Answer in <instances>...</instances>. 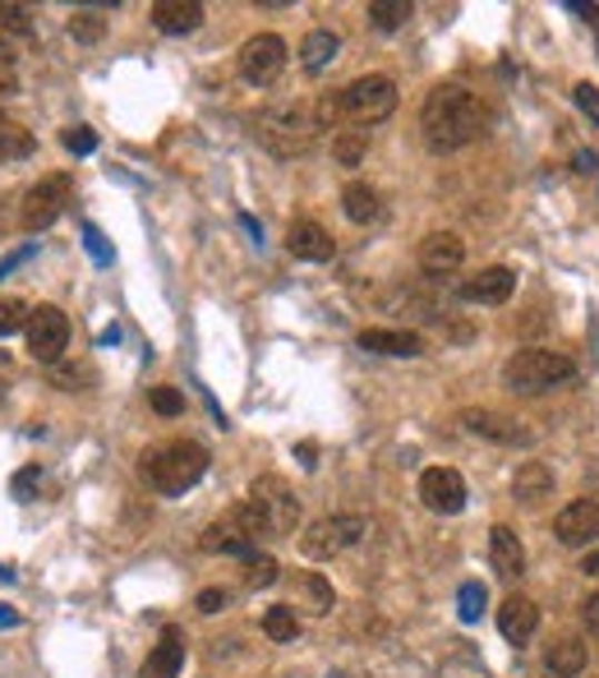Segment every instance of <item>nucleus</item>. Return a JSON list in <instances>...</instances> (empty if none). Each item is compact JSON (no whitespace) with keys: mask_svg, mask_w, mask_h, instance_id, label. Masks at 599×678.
Returning <instances> with one entry per match:
<instances>
[{"mask_svg":"<svg viewBox=\"0 0 599 678\" xmlns=\"http://www.w3.org/2000/svg\"><path fill=\"white\" fill-rule=\"evenodd\" d=\"M74 203V180L66 171H56V176H42L33 190L23 195V212H19V222L23 231H47L60 212H66Z\"/></svg>","mask_w":599,"mask_h":678,"instance_id":"obj_8","label":"nucleus"},{"mask_svg":"<svg viewBox=\"0 0 599 678\" xmlns=\"http://www.w3.org/2000/svg\"><path fill=\"white\" fill-rule=\"evenodd\" d=\"M341 212L351 218L356 227H369L373 218H378V195H373V185H365V180H351L341 190Z\"/></svg>","mask_w":599,"mask_h":678,"instance_id":"obj_27","label":"nucleus"},{"mask_svg":"<svg viewBox=\"0 0 599 678\" xmlns=\"http://www.w3.org/2000/svg\"><path fill=\"white\" fill-rule=\"evenodd\" d=\"M296 596L305 614H332V581L323 572H296Z\"/></svg>","mask_w":599,"mask_h":678,"instance_id":"obj_25","label":"nucleus"},{"mask_svg":"<svg viewBox=\"0 0 599 678\" xmlns=\"http://www.w3.org/2000/svg\"><path fill=\"white\" fill-rule=\"evenodd\" d=\"M485 587L480 581H466V587L457 591V614H461V624H480V614H485Z\"/></svg>","mask_w":599,"mask_h":678,"instance_id":"obj_33","label":"nucleus"},{"mask_svg":"<svg viewBox=\"0 0 599 678\" xmlns=\"http://www.w3.org/2000/svg\"><path fill=\"white\" fill-rule=\"evenodd\" d=\"M572 98H577V107H581V111L595 120V126H599V88H595V83H577V88H572Z\"/></svg>","mask_w":599,"mask_h":678,"instance_id":"obj_41","label":"nucleus"},{"mask_svg":"<svg viewBox=\"0 0 599 678\" xmlns=\"http://www.w3.org/2000/svg\"><path fill=\"white\" fill-rule=\"evenodd\" d=\"M263 637H268V641H296V637H300L296 609H291V605H272V609L263 614Z\"/></svg>","mask_w":599,"mask_h":678,"instance_id":"obj_31","label":"nucleus"},{"mask_svg":"<svg viewBox=\"0 0 599 678\" xmlns=\"http://www.w3.org/2000/svg\"><path fill=\"white\" fill-rule=\"evenodd\" d=\"M28 305L19 300V296H0V337H10V332H19L23 323H28Z\"/></svg>","mask_w":599,"mask_h":678,"instance_id":"obj_36","label":"nucleus"},{"mask_svg":"<svg viewBox=\"0 0 599 678\" xmlns=\"http://www.w3.org/2000/svg\"><path fill=\"white\" fill-rule=\"evenodd\" d=\"M397 111V83L388 74H365L356 83H346L341 92H328V98L313 107V120L319 130H369L378 120H388Z\"/></svg>","mask_w":599,"mask_h":678,"instance_id":"obj_2","label":"nucleus"},{"mask_svg":"<svg viewBox=\"0 0 599 678\" xmlns=\"http://www.w3.org/2000/svg\"><path fill=\"white\" fill-rule=\"evenodd\" d=\"M51 379H56V388H66V392H74L79 383H92V369L88 365H51Z\"/></svg>","mask_w":599,"mask_h":678,"instance_id":"obj_39","label":"nucleus"},{"mask_svg":"<svg viewBox=\"0 0 599 678\" xmlns=\"http://www.w3.org/2000/svg\"><path fill=\"white\" fill-rule=\"evenodd\" d=\"M332 158L341 162V167H360L365 158H369V130H337L332 134Z\"/></svg>","mask_w":599,"mask_h":678,"instance_id":"obj_28","label":"nucleus"},{"mask_svg":"<svg viewBox=\"0 0 599 678\" xmlns=\"http://www.w3.org/2000/svg\"><path fill=\"white\" fill-rule=\"evenodd\" d=\"M23 337H28V356L38 365H60V356L70 347V319L56 305H38L23 323Z\"/></svg>","mask_w":599,"mask_h":678,"instance_id":"obj_10","label":"nucleus"},{"mask_svg":"<svg viewBox=\"0 0 599 678\" xmlns=\"http://www.w3.org/2000/svg\"><path fill=\"white\" fill-rule=\"evenodd\" d=\"M586 641L581 637H558L549 651H545V665H549V674H558V678H572V674H581L586 669Z\"/></svg>","mask_w":599,"mask_h":678,"instance_id":"obj_24","label":"nucleus"},{"mask_svg":"<svg viewBox=\"0 0 599 678\" xmlns=\"http://www.w3.org/2000/svg\"><path fill=\"white\" fill-rule=\"evenodd\" d=\"M553 536L567 549H590L599 545V499H572L553 517Z\"/></svg>","mask_w":599,"mask_h":678,"instance_id":"obj_13","label":"nucleus"},{"mask_svg":"<svg viewBox=\"0 0 599 678\" xmlns=\"http://www.w3.org/2000/svg\"><path fill=\"white\" fill-rule=\"evenodd\" d=\"M148 402H152V411H157V416H167V420H171V416H180V411H184V392L162 383V388H152V392H148Z\"/></svg>","mask_w":599,"mask_h":678,"instance_id":"obj_37","label":"nucleus"},{"mask_svg":"<svg viewBox=\"0 0 599 678\" xmlns=\"http://www.w3.org/2000/svg\"><path fill=\"white\" fill-rule=\"evenodd\" d=\"M485 126H489L485 102L461 83H438L420 107V130L433 152H457L466 143H476Z\"/></svg>","mask_w":599,"mask_h":678,"instance_id":"obj_1","label":"nucleus"},{"mask_svg":"<svg viewBox=\"0 0 599 678\" xmlns=\"http://www.w3.org/2000/svg\"><path fill=\"white\" fill-rule=\"evenodd\" d=\"M287 250H291V259H300V263H328L332 255H337V240L319 227V222H291V231H287Z\"/></svg>","mask_w":599,"mask_h":678,"instance_id":"obj_19","label":"nucleus"},{"mask_svg":"<svg viewBox=\"0 0 599 678\" xmlns=\"http://www.w3.org/2000/svg\"><path fill=\"white\" fill-rule=\"evenodd\" d=\"M313 457H319V448H313V443H300V461H305V467L313 471V467H319V461H313Z\"/></svg>","mask_w":599,"mask_h":678,"instance_id":"obj_48","label":"nucleus"},{"mask_svg":"<svg viewBox=\"0 0 599 678\" xmlns=\"http://www.w3.org/2000/svg\"><path fill=\"white\" fill-rule=\"evenodd\" d=\"M254 139L272 158H300L319 139V120H313V107L305 102H272L254 116Z\"/></svg>","mask_w":599,"mask_h":678,"instance_id":"obj_4","label":"nucleus"},{"mask_svg":"<svg viewBox=\"0 0 599 678\" xmlns=\"http://www.w3.org/2000/svg\"><path fill=\"white\" fill-rule=\"evenodd\" d=\"M461 425H466V435L489 439V443H498V448H526V443H535V429H530L526 420H512V416L489 411V407H470V411H461Z\"/></svg>","mask_w":599,"mask_h":678,"instance_id":"obj_12","label":"nucleus"},{"mask_svg":"<svg viewBox=\"0 0 599 678\" xmlns=\"http://www.w3.org/2000/svg\"><path fill=\"white\" fill-rule=\"evenodd\" d=\"M184 651H189L184 628L167 624L162 637H157V646L148 651V660H143V678H180V669H184Z\"/></svg>","mask_w":599,"mask_h":678,"instance_id":"obj_18","label":"nucleus"},{"mask_svg":"<svg viewBox=\"0 0 599 678\" xmlns=\"http://www.w3.org/2000/svg\"><path fill=\"white\" fill-rule=\"evenodd\" d=\"M33 152V134L19 130V126H0V167L6 162H23Z\"/></svg>","mask_w":599,"mask_h":678,"instance_id":"obj_32","label":"nucleus"},{"mask_svg":"<svg viewBox=\"0 0 599 678\" xmlns=\"http://www.w3.org/2000/svg\"><path fill=\"white\" fill-rule=\"evenodd\" d=\"M0 628H19V609L14 605H0Z\"/></svg>","mask_w":599,"mask_h":678,"instance_id":"obj_47","label":"nucleus"},{"mask_svg":"<svg viewBox=\"0 0 599 678\" xmlns=\"http://www.w3.org/2000/svg\"><path fill=\"white\" fill-rule=\"evenodd\" d=\"M411 19V0H369V23L378 33H397Z\"/></svg>","mask_w":599,"mask_h":678,"instance_id":"obj_29","label":"nucleus"},{"mask_svg":"<svg viewBox=\"0 0 599 678\" xmlns=\"http://www.w3.org/2000/svg\"><path fill=\"white\" fill-rule=\"evenodd\" d=\"M535 628H540V605H535L530 596H508V600L498 605V632L508 637L512 646L530 641Z\"/></svg>","mask_w":599,"mask_h":678,"instance_id":"obj_20","label":"nucleus"},{"mask_svg":"<svg viewBox=\"0 0 599 678\" xmlns=\"http://www.w3.org/2000/svg\"><path fill=\"white\" fill-rule=\"evenodd\" d=\"M337 51H341V42H337L332 28H313V33L300 42V66L319 74V70H328L332 60H337Z\"/></svg>","mask_w":599,"mask_h":678,"instance_id":"obj_26","label":"nucleus"},{"mask_svg":"<svg viewBox=\"0 0 599 678\" xmlns=\"http://www.w3.org/2000/svg\"><path fill=\"white\" fill-rule=\"evenodd\" d=\"M420 499L438 517H457L466 508V480H461V471H452V467H429L420 476Z\"/></svg>","mask_w":599,"mask_h":678,"instance_id":"obj_14","label":"nucleus"},{"mask_svg":"<svg viewBox=\"0 0 599 678\" xmlns=\"http://www.w3.org/2000/svg\"><path fill=\"white\" fill-rule=\"evenodd\" d=\"M281 70H287V42H281L277 33H259L240 47V79L244 83L268 88V83L281 79Z\"/></svg>","mask_w":599,"mask_h":678,"instance_id":"obj_11","label":"nucleus"},{"mask_svg":"<svg viewBox=\"0 0 599 678\" xmlns=\"http://www.w3.org/2000/svg\"><path fill=\"white\" fill-rule=\"evenodd\" d=\"M586 624H590V632H599V596L586 600Z\"/></svg>","mask_w":599,"mask_h":678,"instance_id":"obj_46","label":"nucleus"},{"mask_svg":"<svg viewBox=\"0 0 599 678\" xmlns=\"http://www.w3.org/2000/svg\"><path fill=\"white\" fill-rule=\"evenodd\" d=\"M83 245H88V255L98 259V263H107V259H111V250H107V240H102V231H98V227H83Z\"/></svg>","mask_w":599,"mask_h":678,"instance_id":"obj_43","label":"nucleus"},{"mask_svg":"<svg viewBox=\"0 0 599 678\" xmlns=\"http://www.w3.org/2000/svg\"><path fill=\"white\" fill-rule=\"evenodd\" d=\"M203 23V6L199 0H157L152 6V28L167 38H184Z\"/></svg>","mask_w":599,"mask_h":678,"instance_id":"obj_22","label":"nucleus"},{"mask_svg":"<svg viewBox=\"0 0 599 678\" xmlns=\"http://www.w3.org/2000/svg\"><path fill=\"white\" fill-rule=\"evenodd\" d=\"M0 28H6V33L28 38V33H33V10L14 6V0H0Z\"/></svg>","mask_w":599,"mask_h":678,"instance_id":"obj_35","label":"nucleus"},{"mask_svg":"<svg viewBox=\"0 0 599 678\" xmlns=\"http://www.w3.org/2000/svg\"><path fill=\"white\" fill-rule=\"evenodd\" d=\"M10 92H14V74L0 70V98H10Z\"/></svg>","mask_w":599,"mask_h":678,"instance_id":"obj_49","label":"nucleus"},{"mask_svg":"<svg viewBox=\"0 0 599 678\" xmlns=\"http://www.w3.org/2000/svg\"><path fill=\"white\" fill-rule=\"evenodd\" d=\"M549 495H553V471L545 467V461H521L517 476H512V499L521 508H540Z\"/></svg>","mask_w":599,"mask_h":678,"instance_id":"obj_23","label":"nucleus"},{"mask_svg":"<svg viewBox=\"0 0 599 678\" xmlns=\"http://www.w3.org/2000/svg\"><path fill=\"white\" fill-rule=\"evenodd\" d=\"M139 471L148 480V489H157L162 499H176L184 489H194L208 476V448L194 439H171L157 443L139 457Z\"/></svg>","mask_w":599,"mask_h":678,"instance_id":"obj_3","label":"nucleus"},{"mask_svg":"<svg viewBox=\"0 0 599 678\" xmlns=\"http://www.w3.org/2000/svg\"><path fill=\"white\" fill-rule=\"evenodd\" d=\"M227 600H231V596H227L222 587H208V591H203L194 605H199V614H222V609H227Z\"/></svg>","mask_w":599,"mask_h":678,"instance_id":"obj_42","label":"nucleus"},{"mask_svg":"<svg viewBox=\"0 0 599 678\" xmlns=\"http://www.w3.org/2000/svg\"><path fill=\"white\" fill-rule=\"evenodd\" d=\"M66 28H70V38H74V42H102V33H107V19L88 14V10H74Z\"/></svg>","mask_w":599,"mask_h":678,"instance_id":"obj_34","label":"nucleus"},{"mask_svg":"<svg viewBox=\"0 0 599 678\" xmlns=\"http://www.w3.org/2000/svg\"><path fill=\"white\" fill-rule=\"evenodd\" d=\"M66 148L74 152V158H88V152H98V134H92L88 126H74V130H66Z\"/></svg>","mask_w":599,"mask_h":678,"instance_id":"obj_40","label":"nucleus"},{"mask_svg":"<svg viewBox=\"0 0 599 678\" xmlns=\"http://www.w3.org/2000/svg\"><path fill=\"white\" fill-rule=\"evenodd\" d=\"M0 126H6V120H0Z\"/></svg>","mask_w":599,"mask_h":678,"instance_id":"obj_50","label":"nucleus"},{"mask_svg":"<svg viewBox=\"0 0 599 678\" xmlns=\"http://www.w3.org/2000/svg\"><path fill=\"white\" fill-rule=\"evenodd\" d=\"M512 291H517L512 268H480L476 277L461 282V300H470V305H508Z\"/></svg>","mask_w":599,"mask_h":678,"instance_id":"obj_17","label":"nucleus"},{"mask_svg":"<svg viewBox=\"0 0 599 678\" xmlns=\"http://www.w3.org/2000/svg\"><path fill=\"white\" fill-rule=\"evenodd\" d=\"M365 540V517L356 512H337V517H319V521H309L305 536H300V549L309 554V559H337V554H346L351 545Z\"/></svg>","mask_w":599,"mask_h":678,"instance_id":"obj_7","label":"nucleus"},{"mask_svg":"<svg viewBox=\"0 0 599 678\" xmlns=\"http://www.w3.org/2000/svg\"><path fill=\"white\" fill-rule=\"evenodd\" d=\"M502 379H508L512 392H549L567 379H577V360L549 347H526L502 365Z\"/></svg>","mask_w":599,"mask_h":678,"instance_id":"obj_5","label":"nucleus"},{"mask_svg":"<svg viewBox=\"0 0 599 678\" xmlns=\"http://www.w3.org/2000/svg\"><path fill=\"white\" fill-rule=\"evenodd\" d=\"M461 263H466V240L457 231H433V236L420 240V268L429 277H448Z\"/></svg>","mask_w":599,"mask_h":678,"instance_id":"obj_16","label":"nucleus"},{"mask_svg":"<svg viewBox=\"0 0 599 678\" xmlns=\"http://www.w3.org/2000/svg\"><path fill=\"white\" fill-rule=\"evenodd\" d=\"M244 508L254 512L259 531L272 536V540L296 536V527H300V499H296V489L281 480V476H259L254 485H249Z\"/></svg>","mask_w":599,"mask_h":678,"instance_id":"obj_6","label":"nucleus"},{"mask_svg":"<svg viewBox=\"0 0 599 678\" xmlns=\"http://www.w3.org/2000/svg\"><path fill=\"white\" fill-rule=\"evenodd\" d=\"M356 342H360V351L392 356V360H416V356H425V337L411 332V328H365Z\"/></svg>","mask_w":599,"mask_h":678,"instance_id":"obj_15","label":"nucleus"},{"mask_svg":"<svg viewBox=\"0 0 599 678\" xmlns=\"http://www.w3.org/2000/svg\"><path fill=\"white\" fill-rule=\"evenodd\" d=\"M38 489H42V467H23V471L10 480V495H14L19 503H28V499L38 495Z\"/></svg>","mask_w":599,"mask_h":678,"instance_id":"obj_38","label":"nucleus"},{"mask_svg":"<svg viewBox=\"0 0 599 678\" xmlns=\"http://www.w3.org/2000/svg\"><path fill=\"white\" fill-rule=\"evenodd\" d=\"M489 564H493V572L502 581H517L526 572V545H521V536L512 527H493L489 531Z\"/></svg>","mask_w":599,"mask_h":678,"instance_id":"obj_21","label":"nucleus"},{"mask_svg":"<svg viewBox=\"0 0 599 678\" xmlns=\"http://www.w3.org/2000/svg\"><path fill=\"white\" fill-rule=\"evenodd\" d=\"M259 521H254V512H249L244 503L240 508H231L227 517H217L212 527L199 536V549L203 554H236V559H249L254 554V545H259Z\"/></svg>","mask_w":599,"mask_h":678,"instance_id":"obj_9","label":"nucleus"},{"mask_svg":"<svg viewBox=\"0 0 599 678\" xmlns=\"http://www.w3.org/2000/svg\"><path fill=\"white\" fill-rule=\"evenodd\" d=\"M281 581V564L272 559V554H249L244 559V587L249 591H268Z\"/></svg>","mask_w":599,"mask_h":678,"instance_id":"obj_30","label":"nucleus"},{"mask_svg":"<svg viewBox=\"0 0 599 678\" xmlns=\"http://www.w3.org/2000/svg\"><path fill=\"white\" fill-rule=\"evenodd\" d=\"M581 572H586V577H599V545H590V549H586V559H581Z\"/></svg>","mask_w":599,"mask_h":678,"instance_id":"obj_44","label":"nucleus"},{"mask_svg":"<svg viewBox=\"0 0 599 678\" xmlns=\"http://www.w3.org/2000/svg\"><path fill=\"white\" fill-rule=\"evenodd\" d=\"M577 171H581V176H595V171H599V158H595V152H577Z\"/></svg>","mask_w":599,"mask_h":678,"instance_id":"obj_45","label":"nucleus"}]
</instances>
